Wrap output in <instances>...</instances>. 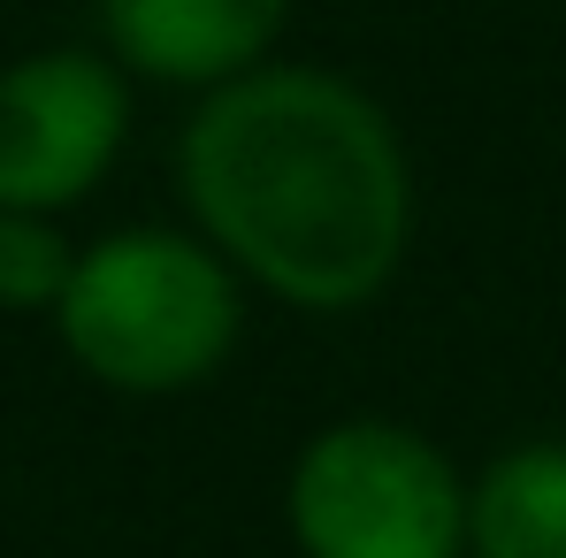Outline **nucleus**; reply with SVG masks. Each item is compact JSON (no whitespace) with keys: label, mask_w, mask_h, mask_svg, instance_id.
Here are the masks:
<instances>
[{"label":"nucleus","mask_w":566,"mask_h":558,"mask_svg":"<svg viewBox=\"0 0 566 558\" xmlns=\"http://www.w3.org/2000/svg\"><path fill=\"white\" fill-rule=\"evenodd\" d=\"M283 528L298 558H468V474L406 421L345 413L298 444Z\"/></svg>","instance_id":"3"},{"label":"nucleus","mask_w":566,"mask_h":558,"mask_svg":"<svg viewBox=\"0 0 566 558\" xmlns=\"http://www.w3.org/2000/svg\"><path fill=\"white\" fill-rule=\"evenodd\" d=\"M291 0H99V39L115 70L222 93L253 70H269Z\"/></svg>","instance_id":"5"},{"label":"nucleus","mask_w":566,"mask_h":558,"mask_svg":"<svg viewBox=\"0 0 566 558\" xmlns=\"http://www.w3.org/2000/svg\"><path fill=\"white\" fill-rule=\"evenodd\" d=\"M70 360L130 398L191 390L238 352L245 276L185 230H115L77 253L70 298L54 306Z\"/></svg>","instance_id":"2"},{"label":"nucleus","mask_w":566,"mask_h":558,"mask_svg":"<svg viewBox=\"0 0 566 558\" xmlns=\"http://www.w3.org/2000/svg\"><path fill=\"white\" fill-rule=\"evenodd\" d=\"M130 93L115 54H31L0 70V214H62L115 169Z\"/></svg>","instance_id":"4"},{"label":"nucleus","mask_w":566,"mask_h":558,"mask_svg":"<svg viewBox=\"0 0 566 558\" xmlns=\"http://www.w3.org/2000/svg\"><path fill=\"white\" fill-rule=\"evenodd\" d=\"M468 558H566V436H528L468 482Z\"/></svg>","instance_id":"6"},{"label":"nucleus","mask_w":566,"mask_h":558,"mask_svg":"<svg viewBox=\"0 0 566 558\" xmlns=\"http://www.w3.org/2000/svg\"><path fill=\"white\" fill-rule=\"evenodd\" d=\"M177 191L199 238L298 314L376 306L413 238L398 123L337 70L269 62L191 107Z\"/></svg>","instance_id":"1"},{"label":"nucleus","mask_w":566,"mask_h":558,"mask_svg":"<svg viewBox=\"0 0 566 558\" xmlns=\"http://www.w3.org/2000/svg\"><path fill=\"white\" fill-rule=\"evenodd\" d=\"M77 253L46 214H0V306L8 314H54L70 298Z\"/></svg>","instance_id":"7"}]
</instances>
